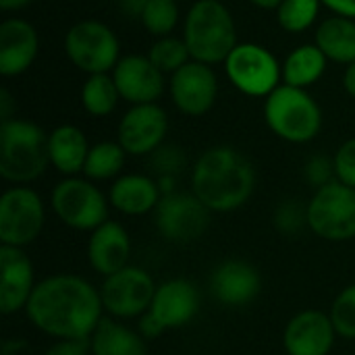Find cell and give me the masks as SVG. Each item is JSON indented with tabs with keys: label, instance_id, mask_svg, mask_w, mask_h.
<instances>
[{
	"label": "cell",
	"instance_id": "cell-42",
	"mask_svg": "<svg viewBox=\"0 0 355 355\" xmlns=\"http://www.w3.org/2000/svg\"><path fill=\"white\" fill-rule=\"evenodd\" d=\"M343 87L349 96L355 98V60L352 64H347L345 69V75H343Z\"/></svg>",
	"mask_w": 355,
	"mask_h": 355
},
{
	"label": "cell",
	"instance_id": "cell-33",
	"mask_svg": "<svg viewBox=\"0 0 355 355\" xmlns=\"http://www.w3.org/2000/svg\"><path fill=\"white\" fill-rule=\"evenodd\" d=\"M275 225L285 235H295L304 227H308V204H300L295 200L283 202L275 212Z\"/></svg>",
	"mask_w": 355,
	"mask_h": 355
},
{
	"label": "cell",
	"instance_id": "cell-41",
	"mask_svg": "<svg viewBox=\"0 0 355 355\" xmlns=\"http://www.w3.org/2000/svg\"><path fill=\"white\" fill-rule=\"evenodd\" d=\"M12 100H10V94L8 89H2L0 92V116L2 121H10L12 119V108H10Z\"/></svg>",
	"mask_w": 355,
	"mask_h": 355
},
{
	"label": "cell",
	"instance_id": "cell-18",
	"mask_svg": "<svg viewBox=\"0 0 355 355\" xmlns=\"http://www.w3.org/2000/svg\"><path fill=\"white\" fill-rule=\"evenodd\" d=\"M262 289V277L256 266L243 260H227L210 275V291L214 300L227 308H243L252 304Z\"/></svg>",
	"mask_w": 355,
	"mask_h": 355
},
{
	"label": "cell",
	"instance_id": "cell-38",
	"mask_svg": "<svg viewBox=\"0 0 355 355\" xmlns=\"http://www.w3.org/2000/svg\"><path fill=\"white\" fill-rule=\"evenodd\" d=\"M164 333V327L150 314L146 312L144 316H139V335L146 339V341H152L156 337H160Z\"/></svg>",
	"mask_w": 355,
	"mask_h": 355
},
{
	"label": "cell",
	"instance_id": "cell-21",
	"mask_svg": "<svg viewBox=\"0 0 355 355\" xmlns=\"http://www.w3.org/2000/svg\"><path fill=\"white\" fill-rule=\"evenodd\" d=\"M129 256L131 239L121 223L106 220L96 231H92L87 243V260L98 275L110 277L123 270L125 266H129Z\"/></svg>",
	"mask_w": 355,
	"mask_h": 355
},
{
	"label": "cell",
	"instance_id": "cell-35",
	"mask_svg": "<svg viewBox=\"0 0 355 355\" xmlns=\"http://www.w3.org/2000/svg\"><path fill=\"white\" fill-rule=\"evenodd\" d=\"M333 162H335L337 181H341V183L355 189V137L339 146Z\"/></svg>",
	"mask_w": 355,
	"mask_h": 355
},
{
	"label": "cell",
	"instance_id": "cell-19",
	"mask_svg": "<svg viewBox=\"0 0 355 355\" xmlns=\"http://www.w3.org/2000/svg\"><path fill=\"white\" fill-rule=\"evenodd\" d=\"M164 331L189 324L200 312V293L187 279H171L156 287L152 306L148 310Z\"/></svg>",
	"mask_w": 355,
	"mask_h": 355
},
{
	"label": "cell",
	"instance_id": "cell-36",
	"mask_svg": "<svg viewBox=\"0 0 355 355\" xmlns=\"http://www.w3.org/2000/svg\"><path fill=\"white\" fill-rule=\"evenodd\" d=\"M335 162L322 154L318 156H312L306 164V179L312 187L320 189L329 183H333L335 179Z\"/></svg>",
	"mask_w": 355,
	"mask_h": 355
},
{
	"label": "cell",
	"instance_id": "cell-31",
	"mask_svg": "<svg viewBox=\"0 0 355 355\" xmlns=\"http://www.w3.org/2000/svg\"><path fill=\"white\" fill-rule=\"evenodd\" d=\"M139 21L148 33L166 37L179 23V6L175 0H150Z\"/></svg>",
	"mask_w": 355,
	"mask_h": 355
},
{
	"label": "cell",
	"instance_id": "cell-17",
	"mask_svg": "<svg viewBox=\"0 0 355 355\" xmlns=\"http://www.w3.org/2000/svg\"><path fill=\"white\" fill-rule=\"evenodd\" d=\"M337 331L329 314L304 310L295 314L283 333L287 355H329L335 345Z\"/></svg>",
	"mask_w": 355,
	"mask_h": 355
},
{
	"label": "cell",
	"instance_id": "cell-20",
	"mask_svg": "<svg viewBox=\"0 0 355 355\" xmlns=\"http://www.w3.org/2000/svg\"><path fill=\"white\" fill-rule=\"evenodd\" d=\"M40 50V37L35 27L25 19H4L0 23V73L15 77L25 73Z\"/></svg>",
	"mask_w": 355,
	"mask_h": 355
},
{
	"label": "cell",
	"instance_id": "cell-22",
	"mask_svg": "<svg viewBox=\"0 0 355 355\" xmlns=\"http://www.w3.org/2000/svg\"><path fill=\"white\" fill-rule=\"evenodd\" d=\"M162 191L158 181L148 175H121L110 187L108 202L121 214L127 216H144L156 210Z\"/></svg>",
	"mask_w": 355,
	"mask_h": 355
},
{
	"label": "cell",
	"instance_id": "cell-1",
	"mask_svg": "<svg viewBox=\"0 0 355 355\" xmlns=\"http://www.w3.org/2000/svg\"><path fill=\"white\" fill-rule=\"evenodd\" d=\"M102 312L100 289L77 275H54L40 281L25 308L29 322L58 341L89 339L104 318Z\"/></svg>",
	"mask_w": 355,
	"mask_h": 355
},
{
	"label": "cell",
	"instance_id": "cell-30",
	"mask_svg": "<svg viewBox=\"0 0 355 355\" xmlns=\"http://www.w3.org/2000/svg\"><path fill=\"white\" fill-rule=\"evenodd\" d=\"M148 58L166 75V73H177L181 67H185L191 60L189 48L185 44V40L166 35L160 37L158 42H154V46L148 52Z\"/></svg>",
	"mask_w": 355,
	"mask_h": 355
},
{
	"label": "cell",
	"instance_id": "cell-23",
	"mask_svg": "<svg viewBox=\"0 0 355 355\" xmlns=\"http://www.w3.org/2000/svg\"><path fill=\"white\" fill-rule=\"evenodd\" d=\"M50 164L64 177H75L83 173L89 146L83 131L75 125H60L50 133Z\"/></svg>",
	"mask_w": 355,
	"mask_h": 355
},
{
	"label": "cell",
	"instance_id": "cell-13",
	"mask_svg": "<svg viewBox=\"0 0 355 355\" xmlns=\"http://www.w3.org/2000/svg\"><path fill=\"white\" fill-rule=\"evenodd\" d=\"M168 116L158 104H135L119 123V144L131 156H150L164 144Z\"/></svg>",
	"mask_w": 355,
	"mask_h": 355
},
{
	"label": "cell",
	"instance_id": "cell-32",
	"mask_svg": "<svg viewBox=\"0 0 355 355\" xmlns=\"http://www.w3.org/2000/svg\"><path fill=\"white\" fill-rule=\"evenodd\" d=\"M331 320L339 337L355 339V285L345 287L331 306Z\"/></svg>",
	"mask_w": 355,
	"mask_h": 355
},
{
	"label": "cell",
	"instance_id": "cell-29",
	"mask_svg": "<svg viewBox=\"0 0 355 355\" xmlns=\"http://www.w3.org/2000/svg\"><path fill=\"white\" fill-rule=\"evenodd\" d=\"M320 0H283L277 8L279 25L289 33H302L316 23Z\"/></svg>",
	"mask_w": 355,
	"mask_h": 355
},
{
	"label": "cell",
	"instance_id": "cell-44",
	"mask_svg": "<svg viewBox=\"0 0 355 355\" xmlns=\"http://www.w3.org/2000/svg\"><path fill=\"white\" fill-rule=\"evenodd\" d=\"M252 4H256V6H260V8H268V10H277L279 8V4L283 2V0H250Z\"/></svg>",
	"mask_w": 355,
	"mask_h": 355
},
{
	"label": "cell",
	"instance_id": "cell-27",
	"mask_svg": "<svg viewBox=\"0 0 355 355\" xmlns=\"http://www.w3.org/2000/svg\"><path fill=\"white\" fill-rule=\"evenodd\" d=\"M127 152L119 141H100L89 148L83 175L89 181H108L119 177V173L125 166Z\"/></svg>",
	"mask_w": 355,
	"mask_h": 355
},
{
	"label": "cell",
	"instance_id": "cell-9",
	"mask_svg": "<svg viewBox=\"0 0 355 355\" xmlns=\"http://www.w3.org/2000/svg\"><path fill=\"white\" fill-rule=\"evenodd\" d=\"M50 202L60 223L75 231H96L108 220V202L89 179H62L52 189Z\"/></svg>",
	"mask_w": 355,
	"mask_h": 355
},
{
	"label": "cell",
	"instance_id": "cell-37",
	"mask_svg": "<svg viewBox=\"0 0 355 355\" xmlns=\"http://www.w3.org/2000/svg\"><path fill=\"white\" fill-rule=\"evenodd\" d=\"M89 354V339H60L52 347L46 349L44 355H87Z\"/></svg>",
	"mask_w": 355,
	"mask_h": 355
},
{
	"label": "cell",
	"instance_id": "cell-40",
	"mask_svg": "<svg viewBox=\"0 0 355 355\" xmlns=\"http://www.w3.org/2000/svg\"><path fill=\"white\" fill-rule=\"evenodd\" d=\"M148 2H150V0H119L121 10H123L127 17H135V19H141V15H144Z\"/></svg>",
	"mask_w": 355,
	"mask_h": 355
},
{
	"label": "cell",
	"instance_id": "cell-7",
	"mask_svg": "<svg viewBox=\"0 0 355 355\" xmlns=\"http://www.w3.org/2000/svg\"><path fill=\"white\" fill-rule=\"evenodd\" d=\"M308 227L327 241L355 239V189L333 181L308 202Z\"/></svg>",
	"mask_w": 355,
	"mask_h": 355
},
{
	"label": "cell",
	"instance_id": "cell-12",
	"mask_svg": "<svg viewBox=\"0 0 355 355\" xmlns=\"http://www.w3.org/2000/svg\"><path fill=\"white\" fill-rule=\"evenodd\" d=\"M210 210L193 196L173 191L160 198L154 216L158 233L171 243H191L200 239L210 225Z\"/></svg>",
	"mask_w": 355,
	"mask_h": 355
},
{
	"label": "cell",
	"instance_id": "cell-26",
	"mask_svg": "<svg viewBox=\"0 0 355 355\" xmlns=\"http://www.w3.org/2000/svg\"><path fill=\"white\" fill-rule=\"evenodd\" d=\"M327 60L329 58L316 44H304L295 48L283 62V83L302 89L314 85L322 77Z\"/></svg>",
	"mask_w": 355,
	"mask_h": 355
},
{
	"label": "cell",
	"instance_id": "cell-6",
	"mask_svg": "<svg viewBox=\"0 0 355 355\" xmlns=\"http://www.w3.org/2000/svg\"><path fill=\"white\" fill-rule=\"evenodd\" d=\"M229 81L245 96L268 98L283 79L277 56L260 44H237L225 60Z\"/></svg>",
	"mask_w": 355,
	"mask_h": 355
},
{
	"label": "cell",
	"instance_id": "cell-45",
	"mask_svg": "<svg viewBox=\"0 0 355 355\" xmlns=\"http://www.w3.org/2000/svg\"><path fill=\"white\" fill-rule=\"evenodd\" d=\"M175 2H181V0H175Z\"/></svg>",
	"mask_w": 355,
	"mask_h": 355
},
{
	"label": "cell",
	"instance_id": "cell-8",
	"mask_svg": "<svg viewBox=\"0 0 355 355\" xmlns=\"http://www.w3.org/2000/svg\"><path fill=\"white\" fill-rule=\"evenodd\" d=\"M64 52L69 60L83 73H108L121 60V46L114 31L94 19L75 23L64 37Z\"/></svg>",
	"mask_w": 355,
	"mask_h": 355
},
{
	"label": "cell",
	"instance_id": "cell-3",
	"mask_svg": "<svg viewBox=\"0 0 355 355\" xmlns=\"http://www.w3.org/2000/svg\"><path fill=\"white\" fill-rule=\"evenodd\" d=\"M50 135L25 119L0 123V175L15 185L40 179L50 164Z\"/></svg>",
	"mask_w": 355,
	"mask_h": 355
},
{
	"label": "cell",
	"instance_id": "cell-43",
	"mask_svg": "<svg viewBox=\"0 0 355 355\" xmlns=\"http://www.w3.org/2000/svg\"><path fill=\"white\" fill-rule=\"evenodd\" d=\"M31 0H0V8L2 10H17V8H23L27 6Z\"/></svg>",
	"mask_w": 355,
	"mask_h": 355
},
{
	"label": "cell",
	"instance_id": "cell-4",
	"mask_svg": "<svg viewBox=\"0 0 355 355\" xmlns=\"http://www.w3.org/2000/svg\"><path fill=\"white\" fill-rule=\"evenodd\" d=\"M183 40L191 60L204 64L225 62L237 46L233 15L220 0H198L185 17Z\"/></svg>",
	"mask_w": 355,
	"mask_h": 355
},
{
	"label": "cell",
	"instance_id": "cell-39",
	"mask_svg": "<svg viewBox=\"0 0 355 355\" xmlns=\"http://www.w3.org/2000/svg\"><path fill=\"white\" fill-rule=\"evenodd\" d=\"M327 8H331L339 17H347L355 21V0H320Z\"/></svg>",
	"mask_w": 355,
	"mask_h": 355
},
{
	"label": "cell",
	"instance_id": "cell-28",
	"mask_svg": "<svg viewBox=\"0 0 355 355\" xmlns=\"http://www.w3.org/2000/svg\"><path fill=\"white\" fill-rule=\"evenodd\" d=\"M121 94L108 73L89 75L81 87V104L92 116H108L116 108Z\"/></svg>",
	"mask_w": 355,
	"mask_h": 355
},
{
	"label": "cell",
	"instance_id": "cell-10",
	"mask_svg": "<svg viewBox=\"0 0 355 355\" xmlns=\"http://www.w3.org/2000/svg\"><path fill=\"white\" fill-rule=\"evenodd\" d=\"M46 220L44 202L27 185H15L0 198V241L10 248H25L37 239Z\"/></svg>",
	"mask_w": 355,
	"mask_h": 355
},
{
	"label": "cell",
	"instance_id": "cell-2",
	"mask_svg": "<svg viewBox=\"0 0 355 355\" xmlns=\"http://www.w3.org/2000/svg\"><path fill=\"white\" fill-rule=\"evenodd\" d=\"M256 171L252 162L231 146L208 148L193 164L191 193L210 212H233L254 193Z\"/></svg>",
	"mask_w": 355,
	"mask_h": 355
},
{
	"label": "cell",
	"instance_id": "cell-24",
	"mask_svg": "<svg viewBox=\"0 0 355 355\" xmlns=\"http://www.w3.org/2000/svg\"><path fill=\"white\" fill-rule=\"evenodd\" d=\"M92 355H148L146 339L114 318H102L89 337Z\"/></svg>",
	"mask_w": 355,
	"mask_h": 355
},
{
	"label": "cell",
	"instance_id": "cell-14",
	"mask_svg": "<svg viewBox=\"0 0 355 355\" xmlns=\"http://www.w3.org/2000/svg\"><path fill=\"white\" fill-rule=\"evenodd\" d=\"M171 98L175 106L187 116L206 114L218 96V79L210 64L189 60L177 73L171 75L168 81Z\"/></svg>",
	"mask_w": 355,
	"mask_h": 355
},
{
	"label": "cell",
	"instance_id": "cell-16",
	"mask_svg": "<svg viewBox=\"0 0 355 355\" xmlns=\"http://www.w3.org/2000/svg\"><path fill=\"white\" fill-rule=\"evenodd\" d=\"M112 79L129 104H156L164 92V73L141 54L125 56L112 69Z\"/></svg>",
	"mask_w": 355,
	"mask_h": 355
},
{
	"label": "cell",
	"instance_id": "cell-34",
	"mask_svg": "<svg viewBox=\"0 0 355 355\" xmlns=\"http://www.w3.org/2000/svg\"><path fill=\"white\" fill-rule=\"evenodd\" d=\"M152 171L158 173V177H175L185 166V154L177 146H160L150 154Z\"/></svg>",
	"mask_w": 355,
	"mask_h": 355
},
{
	"label": "cell",
	"instance_id": "cell-5",
	"mask_svg": "<svg viewBox=\"0 0 355 355\" xmlns=\"http://www.w3.org/2000/svg\"><path fill=\"white\" fill-rule=\"evenodd\" d=\"M264 119L270 131L289 144L312 141L322 127L318 102L302 87L281 83L264 102Z\"/></svg>",
	"mask_w": 355,
	"mask_h": 355
},
{
	"label": "cell",
	"instance_id": "cell-15",
	"mask_svg": "<svg viewBox=\"0 0 355 355\" xmlns=\"http://www.w3.org/2000/svg\"><path fill=\"white\" fill-rule=\"evenodd\" d=\"M35 285L33 264L23 248L0 245V312L10 316L25 310Z\"/></svg>",
	"mask_w": 355,
	"mask_h": 355
},
{
	"label": "cell",
	"instance_id": "cell-25",
	"mask_svg": "<svg viewBox=\"0 0 355 355\" xmlns=\"http://www.w3.org/2000/svg\"><path fill=\"white\" fill-rule=\"evenodd\" d=\"M316 46L329 60L352 64L355 60V21L333 15L316 29Z\"/></svg>",
	"mask_w": 355,
	"mask_h": 355
},
{
	"label": "cell",
	"instance_id": "cell-11",
	"mask_svg": "<svg viewBox=\"0 0 355 355\" xmlns=\"http://www.w3.org/2000/svg\"><path fill=\"white\" fill-rule=\"evenodd\" d=\"M156 283L148 270L139 266H125L123 270L104 277L100 297L104 310L114 318H137L144 316L154 300Z\"/></svg>",
	"mask_w": 355,
	"mask_h": 355
}]
</instances>
